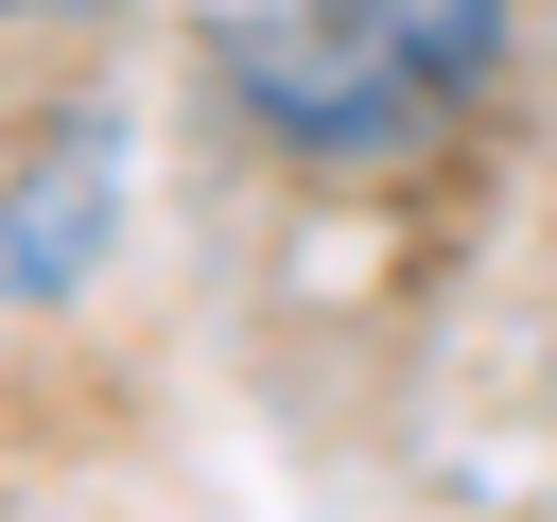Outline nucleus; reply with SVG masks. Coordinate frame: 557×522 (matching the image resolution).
I'll list each match as a JSON object with an SVG mask.
<instances>
[{
  "label": "nucleus",
  "mask_w": 557,
  "mask_h": 522,
  "mask_svg": "<svg viewBox=\"0 0 557 522\" xmlns=\"http://www.w3.org/2000/svg\"><path fill=\"white\" fill-rule=\"evenodd\" d=\"M505 70V0H191V87L296 157V174H383L435 157Z\"/></svg>",
  "instance_id": "f257e3e1"
},
{
  "label": "nucleus",
  "mask_w": 557,
  "mask_h": 522,
  "mask_svg": "<svg viewBox=\"0 0 557 522\" xmlns=\"http://www.w3.org/2000/svg\"><path fill=\"white\" fill-rule=\"evenodd\" d=\"M104 139L70 122V139H35V174H17V313H52L70 296V261H87V209H104V174H87Z\"/></svg>",
  "instance_id": "f03ea898"
},
{
  "label": "nucleus",
  "mask_w": 557,
  "mask_h": 522,
  "mask_svg": "<svg viewBox=\"0 0 557 522\" xmlns=\"http://www.w3.org/2000/svg\"><path fill=\"white\" fill-rule=\"evenodd\" d=\"M17 17H35V35H52V17H104V0H17Z\"/></svg>",
  "instance_id": "7ed1b4c3"
}]
</instances>
